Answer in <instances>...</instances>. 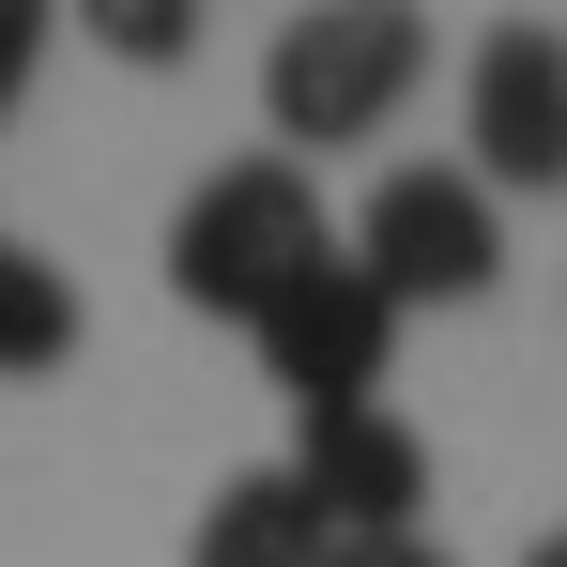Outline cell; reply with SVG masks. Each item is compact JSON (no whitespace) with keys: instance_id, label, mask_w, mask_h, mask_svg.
<instances>
[{"instance_id":"6da1fadb","label":"cell","mask_w":567,"mask_h":567,"mask_svg":"<svg viewBox=\"0 0 567 567\" xmlns=\"http://www.w3.org/2000/svg\"><path fill=\"white\" fill-rule=\"evenodd\" d=\"M322 246H338V230H322V185H307L291 154H230V169H199L185 215H169V291L215 307V322H261Z\"/></svg>"},{"instance_id":"7a4b0ae2","label":"cell","mask_w":567,"mask_h":567,"mask_svg":"<svg viewBox=\"0 0 567 567\" xmlns=\"http://www.w3.org/2000/svg\"><path fill=\"white\" fill-rule=\"evenodd\" d=\"M414 78H430V16H399V0L291 16L277 47H261V107H277L291 169H307V154H353V138H383V123L414 107Z\"/></svg>"},{"instance_id":"3957f363","label":"cell","mask_w":567,"mask_h":567,"mask_svg":"<svg viewBox=\"0 0 567 567\" xmlns=\"http://www.w3.org/2000/svg\"><path fill=\"white\" fill-rule=\"evenodd\" d=\"M338 246H353V277H369L399 322H414V307H475V291L506 277V215H491L475 169H383Z\"/></svg>"},{"instance_id":"277c9868","label":"cell","mask_w":567,"mask_h":567,"mask_svg":"<svg viewBox=\"0 0 567 567\" xmlns=\"http://www.w3.org/2000/svg\"><path fill=\"white\" fill-rule=\"evenodd\" d=\"M246 338H261V383H291V414H369V399H383V353H399V307L353 277V246H322Z\"/></svg>"},{"instance_id":"5b68a950","label":"cell","mask_w":567,"mask_h":567,"mask_svg":"<svg viewBox=\"0 0 567 567\" xmlns=\"http://www.w3.org/2000/svg\"><path fill=\"white\" fill-rule=\"evenodd\" d=\"M461 123H475V185H567V31L506 16L461 62Z\"/></svg>"},{"instance_id":"8992f818","label":"cell","mask_w":567,"mask_h":567,"mask_svg":"<svg viewBox=\"0 0 567 567\" xmlns=\"http://www.w3.org/2000/svg\"><path fill=\"white\" fill-rule=\"evenodd\" d=\"M277 475L322 506V537H338V553H369V537H414V506H430V445H414L383 399H369V414H307Z\"/></svg>"},{"instance_id":"52a82bcc","label":"cell","mask_w":567,"mask_h":567,"mask_svg":"<svg viewBox=\"0 0 567 567\" xmlns=\"http://www.w3.org/2000/svg\"><path fill=\"white\" fill-rule=\"evenodd\" d=\"M185 567H338V537H322V506H307L291 475H230V491L199 506Z\"/></svg>"},{"instance_id":"ba28073f","label":"cell","mask_w":567,"mask_h":567,"mask_svg":"<svg viewBox=\"0 0 567 567\" xmlns=\"http://www.w3.org/2000/svg\"><path fill=\"white\" fill-rule=\"evenodd\" d=\"M62 353H78V277L0 230V383H47Z\"/></svg>"},{"instance_id":"9c48e42d","label":"cell","mask_w":567,"mask_h":567,"mask_svg":"<svg viewBox=\"0 0 567 567\" xmlns=\"http://www.w3.org/2000/svg\"><path fill=\"white\" fill-rule=\"evenodd\" d=\"M93 47H123V62H185V0H93Z\"/></svg>"},{"instance_id":"30bf717a","label":"cell","mask_w":567,"mask_h":567,"mask_svg":"<svg viewBox=\"0 0 567 567\" xmlns=\"http://www.w3.org/2000/svg\"><path fill=\"white\" fill-rule=\"evenodd\" d=\"M31 62H47V0H0V107L31 93Z\"/></svg>"},{"instance_id":"8fae6325","label":"cell","mask_w":567,"mask_h":567,"mask_svg":"<svg viewBox=\"0 0 567 567\" xmlns=\"http://www.w3.org/2000/svg\"><path fill=\"white\" fill-rule=\"evenodd\" d=\"M338 567H445L430 537H369V553H338Z\"/></svg>"},{"instance_id":"7c38bea8","label":"cell","mask_w":567,"mask_h":567,"mask_svg":"<svg viewBox=\"0 0 567 567\" xmlns=\"http://www.w3.org/2000/svg\"><path fill=\"white\" fill-rule=\"evenodd\" d=\"M522 567H567V537H537V553H522Z\"/></svg>"}]
</instances>
